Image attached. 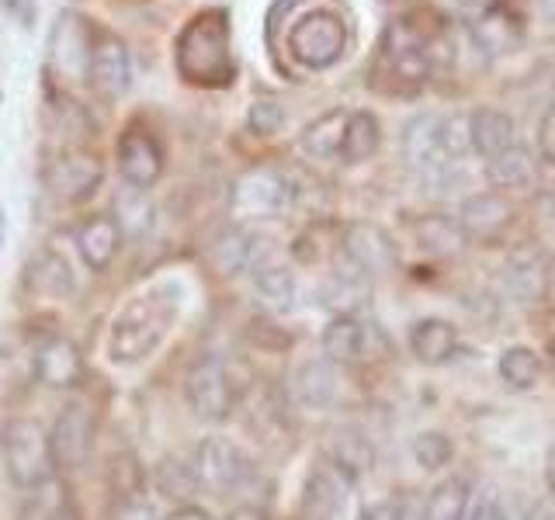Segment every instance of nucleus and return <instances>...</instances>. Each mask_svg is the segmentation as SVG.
Returning a JSON list of instances; mask_svg holds the SVG:
<instances>
[{"label": "nucleus", "instance_id": "1", "mask_svg": "<svg viewBox=\"0 0 555 520\" xmlns=\"http://www.w3.org/2000/svg\"><path fill=\"white\" fill-rule=\"evenodd\" d=\"M448 56V39L434 22H421V14H399L382 31V42L372 63V87L382 94L410 98L424 91L434 69Z\"/></svg>", "mask_w": 555, "mask_h": 520}, {"label": "nucleus", "instance_id": "2", "mask_svg": "<svg viewBox=\"0 0 555 520\" xmlns=\"http://www.w3.org/2000/svg\"><path fill=\"white\" fill-rule=\"evenodd\" d=\"M181 312H184V288L178 282H156L143 288L108 323L104 354H108L112 364H121V368L150 361L173 334Z\"/></svg>", "mask_w": 555, "mask_h": 520}, {"label": "nucleus", "instance_id": "3", "mask_svg": "<svg viewBox=\"0 0 555 520\" xmlns=\"http://www.w3.org/2000/svg\"><path fill=\"white\" fill-rule=\"evenodd\" d=\"M178 74L195 87H225L233 83V35L230 11L208 8L181 28L173 46Z\"/></svg>", "mask_w": 555, "mask_h": 520}, {"label": "nucleus", "instance_id": "4", "mask_svg": "<svg viewBox=\"0 0 555 520\" xmlns=\"http://www.w3.org/2000/svg\"><path fill=\"white\" fill-rule=\"evenodd\" d=\"M468 150H473V139H468V118L462 115L448 118V115L424 112L410 118L403 129V160L424 181L448 173Z\"/></svg>", "mask_w": 555, "mask_h": 520}, {"label": "nucleus", "instance_id": "5", "mask_svg": "<svg viewBox=\"0 0 555 520\" xmlns=\"http://www.w3.org/2000/svg\"><path fill=\"white\" fill-rule=\"evenodd\" d=\"M0 461H4L8 479L17 490H39V485L56 479V455H52V438L39 420L28 416H11L0 424Z\"/></svg>", "mask_w": 555, "mask_h": 520}, {"label": "nucleus", "instance_id": "6", "mask_svg": "<svg viewBox=\"0 0 555 520\" xmlns=\"http://www.w3.org/2000/svg\"><path fill=\"white\" fill-rule=\"evenodd\" d=\"M295 202V187L285 170L278 167H254L233 184L230 212L236 222H260L285 216Z\"/></svg>", "mask_w": 555, "mask_h": 520}, {"label": "nucleus", "instance_id": "7", "mask_svg": "<svg viewBox=\"0 0 555 520\" xmlns=\"http://www.w3.org/2000/svg\"><path fill=\"white\" fill-rule=\"evenodd\" d=\"M288 52L306 69H326L347 52V25L337 11H309L288 28Z\"/></svg>", "mask_w": 555, "mask_h": 520}, {"label": "nucleus", "instance_id": "8", "mask_svg": "<svg viewBox=\"0 0 555 520\" xmlns=\"http://www.w3.org/2000/svg\"><path fill=\"white\" fill-rule=\"evenodd\" d=\"M198 485H205L208 493L230 496L247 490L257 476L254 458L230 438H205L195 451V465H191Z\"/></svg>", "mask_w": 555, "mask_h": 520}, {"label": "nucleus", "instance_id": "9", "mask_svg": "<svg viewBox=\"0 0 555 520\" xmlns=\"http://www.w3.org/2000/svg\"><path fill=\"white\" fill-rule=\"evenodd\" d=\"M184 399L191 413L205 424H219L233 413L236 392H233V378L225 368L222 358H202L195 368L184 378Z\"/></svg>", "mask_w": 555, "mask_h": 520}, {"label": "nucleus", "instance_id": "10", "mask_svg": "<svg viewBox=\"0 0 555 520\" xmlns=\"http://www.w3.org/2000/svg\"><path fill=\"white\" fill-rule=\"evenodd\" d=\"M101 181H104L101 160L94 153H83V150H63L42 167L46 191L63 205H77L83 198H91Z\"/></svg>", "mask_w": 555, "mask_h": 520}, {"label": "nucleus", "instance_id": "11", "mask_svg": "<svg viewBox=\"0 0 555 520\" xmlns=\"http://www.w3.org/2000/svg\"><path fill=\"white\" fill-rule=\"evenodd\" d=\"M351 476L334 461H320L306 479V520H351Z\"/></svg>", "mask_w": 555, "mask_h": 520}, {"label": "nucleus", "instance_id": "12", "mask_svg": "<svg viewBox=\"0 0 555 520\" xmlns=\"http://www.w3.org/2000/svg\"><path fill=\"white\" fill-rule=\"evenodd\" d=\"M94 28L87 25V17L66 11L49 39V63L56 66V74L66 80H87V66H91L94 52Z\"/></svg>", "mask_w": 555, "mask_h": 520}, {"label": "nucleus", "instance_id": "13", "mask_svg": "<svg viewBox=\"0 0 555 520\" xmlns=\"http://www.w3.org/2000/svg\"><path fill=\"white\" fill-rule=\"evenodd\" d=\"M52 438V455H56L60 468H77L91 458L94 441H98V416L91 406H80V403H69L56 424L49 430Z\"/></svg>", "mask_w": 555, "mask_h": 520}, {"label": "nucleus", "instance_id": "14", "mask_svg": "<svg viewBox=\"0 0 555 520\" xmlns=\"http://www.w3.org/2000/svg\"><path fill=\"white\" fill-rule=\"evenodd\" d=\"M320 299L326 309H334L337 316H354L358 309L372 302V274L340 247L334 257V271H330V277L320 288Z\"/></svg>", "mask_w": 555, "mask_h": 520}, {"label": "nucleus", "instance_id": "15", "mask_svg": "<svg viewBox=\"0 0 555 520\" xmlns=\"http://www.w3.org/2000/svg\"><path fill=\"white\" fill-rule=\"evenodd\" d=\"M115 156H118V173L126 178L129 187L146 191V187H153L156 181H160L164 150L143 126H129L126 132L118 135Z\"/></svg>", "mask_w": 555, "mask_h": 520}, {"label": "nucleus", "instance_id": "16", "mask_svg": "<svg viewBox=\"0 0 555 520\" xmlns=\"http://www.w3.org/2000/svg\"><path fill=\"white\" fill-rule=\"evenodd\" d=\"M548 257L534 243H520L503 260V291L514 302H542L548 291Z\"/></svg>", "mask_w": 555, "mask_h": 520}, {"label": "nucleus", "instance_id": "17", "mask_svg": "<svg viewBox=\"0 0 555 520\" xmlns=\"http://www.w3.org/2000/svg\"><path fill=\"white\" fill-rule=\"evenodd\" d=\"M83 354L80 347L63 337L52 334L39 347H35V378L49 389H74L83 381Z\"/></svg>", "mask_w": 555, "mask_h": 520}, {"label": "nucleus", "instance_id": "18", "mask_svg": "<svg viewBox=\"0 0 555 520\" xmlns=\"http://www.w3.org/2000/svg\"><path fill=\"white\" fill-rule=\"evenodd\" d=\"M121 239H126V230H121V222L115 216H108V212L83 219L77 225V233H74L77 253L91 271H108L112 268V260L121 250Z\"/></svg>", "mask_w": 555, "mask_h": 520}, {"label": "nucleus", "instance_id": "19", "mask_svg": "<svg viewBox=\"0 0 555 520\" xmlns=\"http://www.w3.org/2000/svg\"><path fill=\"white\" fill-rule=\"evenodd\" d=\"M132 80V66H129V52L115 35H98L94 52H91V66H87V83L101 94H121Z\"/></svg>", "mask_w": 555, "mask_h": 520}, {"label": "nucleus", "instance_id": "20", "mask_svg": "<svg viewBox=\"0 0 555 520\" xmlns=\"http://www.w3.org/2000/svg\"><path fill=\"white\" fill-rule=\"evenodd\" d=\"M340 247L351 253L372 277L375 274H389L396 268V243H392V236L386 230H378L375 222H354V225H347Z\"/></svg>", "mask_w": 555, "mask_h": 520}, {"label": "nucleus", "instance_id": "21", "mask_svg": "<svg viewBox=\"0 0 555 520\" xmlns=\"http://www.w3.org/2000/svg\"><path fill=\"white\" fill-rule=\"evenodd\" d=\"M511 219H514L511 202H507V198H500V195H493V191H486V195L465 198L462 208H459V225L465 230L468 239H479V243L496 239V236L511 225Z\"/></svg>", "mask_w": 555, "mask_h": 520}, {"label": "nucleus", "instance_id": "22", "mask_svg": "<svg viewBox=\"0 0 555 520\" xmlns=\"http://www.w3.org/2000/svg\"><path fill=\"white\" fill-rule=\"evenodd\" d=\"M375 329L358 323L354 316H334L323 329V354L334 364H351L372 354Z\"/></svg>", "mask_w": 555, "mask_h": 520}, {"label": "nucleus", "instance_id": "23", "mask_svg": "<svg viewBox=\"0 0 555 520\" xmlns=\"http://www.w3.org/2000/svg\"><path fill=\"white\" fill-rule=\"evenodd\" d=\"M292 395L299 399L306 410H323V406L334 403V395H337L334 361H330L326 354L302 361L292 375Z\"/></svg>", "mask_w": 555, "mask_h": 520}, {"label": "nucleus", "instance_id": "24", "mask_svg": "<svg viewBox=\"0 0 555 520\" xmlns=\"http://www.w3.org/2000/svg\"><path fill=\"white\" fill-rule=\"evenodd\" d=\"M347 121H351V112L334 108L323 112L317 121H309L299 135V146L312 160H340L344 156V139H347Z\"/></svg>", "mask_w": 555, "mask_h": 520}, {"label": "nucleus", "instance_id": "25", "mask_svg": "<svg viewBox=\"0 0 555 520\" xmlns=\"http://www.w3.org/2000/svg\"><path fill=\"white\" fill-rule=\"evenodd\" d=\"M468 139H473V150L490 160V156L517 146L514 118L500 108H490V104H486V108H476L468 115Z\"/></svg>", "mask_w": 555, "mask_h": 520}, {"label": "nucleus", "instance_id": "26", "mask_svg": "<svg viewBox=\"0 0 555 520\" xmlns=\"http://www.w3.org/2000/svg\"><path fill=\"white\" fill-rule=\"evenodd\" d=\"M410 351L421 364H444L459 347V334L455 326L441 316H424L410 326Z\"/></svg>", "mask_w": 555, "mask_h": 520}, {"label": "nucleus", "instance_id": "27", "mask_svg": "<svg viewBox=\"0 0 555 520\" xmlns=\"http://www.w3.org/2000/svg\"><path fill=\"white\" fill-rule=\"evenodd\" d=\"M254 288L260 295V302L278 309V312L292 309V302H295V274L285 264H278L271 253H264V257L257 260V268H254Z\"/></svg>", "mask_w": 555, "mask_h": 520}, {"label": "nucleus", "instance_id": "28", "mask_svg": "<svg viewBox=\"0 0 555 520\" xmlns=\"http://www.w3.org/2000/svg\"><path fill=\"white\" fill-rule=\"evenodd\" d=\"M496 372H500L503 386H507V389H514V392H528V389L538 386V381H542L545 364H542V358H538V354L531 351V347L514 343V347H507V351L500 354Z\"/></svg>", "mask_w": 555, "mask_h": 520}, {"label": "nucleus", "instance_id": "29", "mask_svg": "<svg viewBox=\"0 0 555 520\" xmlns=\"http://www.w3.org/2000/svg\"><path fill=\"white\" fill-rule=\"evenodd\" d=\"M28 288L46 295V299H63L74 291V274L56 250H46L28 264Z\"/></svg>", "mask_w": 555, "mask_h": 520}, {"label": "nucleus", "instance_id": "30", "mask_svg": "<svg viewBox=\"0 0 555 520\" xmlns=\"http://www.w3.org/2000/svg\"><path fill=\"white\" fill-rule=\"evenodd\" d=\"M264 239H257L254 233H243V230H233L219 236L216 243V264L222 274H240V271H254L257 260L264 257L268 250L260 247Z\"/></svg>", "mask_w": 555, "mask_h": 520}, {"label": "nucleus", "instance_id": "31", "mask_svg": "<svg viewBox=\"0 0 555 520\" xmlns=\"http://www.w3.org/2000/svg\"><path fill=\"white\" fill-rule=\"evenodd\" d=\"M413 230H416V239H421L424 250L441 253V257L462 253L468 243L459 219H448V216H427L421 222H413Z\"/></svg>", "mask_w": 555, "mask_h": 520}, {"label": "nucleus", "instance_id": "32", "mask_svg": "<svg viewBox=\"0 0 555 520\" xmlns=\"http://www.w3.org/2000/svg\"><path fill=\"white\" fill-rule=\"evenodd\" d=\"M476 42L490 52H503V49H514L520 42V22L507 11V8H486L482 17L476 22Z\"/></svg>", "mask_w": 555, "mask_h": 520}, {"label": "nucleus", "instance_id": "33", "mask_svg": "<svg viewBox=\"0 0 555 520\" xmlns=\"http://www.w3.org/2000/svg\"><path fill=\"white\" fill-rule=\"evenodd\" d=\"M382 143V126L372 112H351L347 121V139H344V164H364L378 153Z\"/></svg>", "mask_w": 555, "mask_h": 520}, {"label": "nucleus", "instance_id": "34", "mask_svg": "<svg viewBox=\"0 0 555 520\" xmlns=\"http://www.w3.org/2000/svg\"><path fill=\"white\" fill-rule=\"evenodd\" d=\"M531 173H534V164L525 146H511L486 160V178L496 187H525L531 181Z\"/></svg>", "mask_w": 555, "mask_h": 520}, {"label": "nucleus", "instance_id": "35", "mask_svg": "<svg viewBox=\"0 0 555 520\" xmlns=\"http://www.w3.org/2000/svg\"><path fill=\"white\" fill-rule=\"evenodd\" d=\"M468 503H473V493H468L465 479H444L438 490L427 496L424 520H465Z\"/></svg>", "mask_w": 555, "mask_h": 520}, {"label": "nucleus", "instance_id": "36", "mask_svg": "<svg viewBox=\"0 0 555 520\" xmlns=\"http://www.w3.org/2000/svg\"><path fill=\"white\" fill-rule=\"evenodd\" d=\"M330 461L340 465L347 476H361V472H369L372 461H375V451L372 444L361 438V433L354 430H337L334 433V444H330Z\"/></svg>", "mask_w": 555, "mask_h": 520}, {"label": "nucleus", "instance_id": "37", "mask_svg": "<svg viewBox=\"0 0 555 520\" xmlns=\"http://www.w3.org/2000/svg\"><path fill=\"white\" fill-rule=\"evenodd\" d=\"M410 451H413V461L421 465L424 472H438V468H444L451 458H455V444H451V438H444L441 430L416 433Z\"/></svg>", "mask_w": 555, "mask_h": 520}, {"label": "nucleus", "instance_id": "38", "mask_svg": "<svg viewBox=\"0 0 555 520\" xmlns=\"http://www.w3.org/2000/svg\"><path fill=\"white\" fill-rule=\"evenodd\" d=\"M285 121H288L285 108H282L278 101H271V98L254 101V104H250V112H247V126H250L257 135H278V132L285 129Z\"/></svg>", "mask_w": 555, "mask_h": 520}, {"label": "nucleus", "instance_id": "39", "mask_svg": "<svg viewBox=\"0 0 555 520\" xmlns=\"http://www.w3.org/2000/svg\"><path fill=\"white\" fill-rule=\"evenodd\" d=\"M465 520H507V507H503V496L496 490H482L468 503V517Z\"/></svg>", "mask_w": 555, "mask_h": 520}, {"label": "nucleus", "instance_id": "40", "mask_svg": "<svg viewBox=\"0 0 555 520\" xmlns=\"http://www.w3.org/2000/svg\"><path fill=\"white\" fill-rule=\"evenodd\" d=\"M538 150H542L548 164H555V101L545 108L542 126H538Z\"/></svg>", "mask_w": 555, "mask_h": 520}, {"label": "nucleus", "instance_id": "41", "mask_svg": "<svg viewBox=\"0 0 555 520\" xmlns=\"http://www.w3.org/2000/svg\"><path fill=\"white\" fill-rule=\"evenodd\" d=\"M361 520H403V499L372 503V507L361 514Z\"/></svg>", "mask_w": 555, "mask_h": 520}, {"label": "nucleus", "instance_id": "42", "mask_svg": "<svg viewBox=\"0 0 555 520\" xmlns=\"http://www.w3.org/2000/svg\"><path fill=\"white\" fill-rule=\"evenodd\" d=\"M118 520H156V514L150 507H143V503H132V507L121 514Z\"/></svg>", "mask_w": 555, "mask_h": 520}, {"label": "nucleus", "instance_id": "43", "mask_svg": "<svg viewBox=\"0 0 555 520\" xmlns=\"http://www.w3.org/2000/svg\"><path fill=\"white\" fill-rule=\"evenodd\" d=\"M167 520H208L205 510H195V507H181L178 514H170Z\"/></svg>", "mask_w": 555, "mask_h": 520}, {"label": "nucleus", "instance_id": "44", "mask_svg": "<svg viewBox=\"0 0 555 520\" xmlns=\"http://www.w3.org/2000/svg\"><path fill=\"white\" fill-rule=\"evenodd\" d=\"M225 520H264V514L254 510V507H240V510H233Z\"/></svg>", "mask_w": 555, "mask_h": 520}, {"label": "nucleus", "instance_id": "45", "mask_svg": "<svg viewBox=\"0 0 555 520\" xmlns=\"http://www.w3.org/2000/svg\"><path fill=\"white\" fill-rule=\"evenodd\" d=\"M545 482H548V493H552V499H555V451H552L548 461H545Z\"/></svg>", "mask_w": 555, "mask_h": 520}, {"label": "nucleus", "instance_id": "46", "mask_svg": "<svg viewBox=\"0 0 555 520\" xmlns=\"http://www.w3.org/2000/svg\"><path fill=\"white\" fill-rule=\"evenodd\" d=\"M528 520H555V514H552L548 507H542V503H538V507L528 514Z\"/></svg>", "mask_w": 555, "mask_h": 520}, {"label": "nucleus", "instance_id": "47", "mask_svg": "<svg viewBox=\"0 0 555 520\" xmlns=\"http://www.w3.org/2000/svg\"><path fill=\"white\" fill-rule=\"evenodd\" d=\"M4 239H8V216H4V208H0V250H4Z\"/></svg>", "mask_w": 555, "mask_h": 520}]
</instances>
